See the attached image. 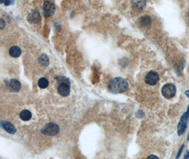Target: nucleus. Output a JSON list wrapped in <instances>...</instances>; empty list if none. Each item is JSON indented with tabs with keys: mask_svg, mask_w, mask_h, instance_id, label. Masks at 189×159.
I'll return each mask as SVG.
<instances>
[{
	"mask_svg": "<svg viewBox=\"0 0 189 159\" xmlns=\"http://www.w3.org/2000/svg\"><path fill=\"white\" fill-rule=\"evenodd\" d=\"M161 93L166 99L172 98L176 93V88L173 84H166L161 88Z\"/></svg>",
	"mask_w": 189,
	"mask_h": 159,
	"instance_id": "obj_3",
	"label": "nucleus"
},
{
	"mask_svg": "<svg viewBox=\"0 0 189 159\" xmlns=\"http://www.w3.org/2000/svg\"><path fill=\"white\" fill-rule=\"evenodd\" d=\"M160 81V76L156 71H151L145 76V82L148 85L155 86Z\"/></svg>",
	"mask_w": 189,
	"mask_h": 159,
	"instance_id": "obj_6",
	"label": "nucleus"
},
{
	"mask_svg": "<svg viewBox=\"0 0 189 159\" xmlns=\"http://www.w3.org/2000/svg\"><path fill=\"white\" fill-rule=\"evenodd\" d=\"M7 86L11 91L18 92L21 89V83L16 79H11L8 83H7Z\"/></svg>",
	"mask_w": 189,
	"mask_h": 159,
	"instance_id": "obj_8",
	"label": "nucleus"
},
{
	"mask_svg": "<svg viewBox=\"0 0 189 159\" xmlns=\"http://www.w3.org/2000/svg\"><path fill=\"white\" fill-rule=\"evenodd\" d=\"M188 118L186 115L185 113L183 114V115L181 116V120L178 122V127H177V133L178 136L183 135V134L185 133V131L186 130V128H187V125H188Z\"/></svg>",
	"mask_w": 189,
	"mask_h": 159,
	"instance_id": "obj_5",
	"label": "nucleus"
},
{
	"mask_svg": "<svg viewBox=\"0 0 189 159\" xmlns=\"http://www.w3.org/2000/svg\"><path fill=\"white\" fill-rule=\"evenodd\" d=\"M140 22L142 25H143V26L147 27L150 26L151 24V19L150 16H143L142 17V19H140Z\"/></svg>",
	"mask_w": 189,
	"mask_h": 159,
	"instance_id": "obj_15",
	"label": "nucleus"
},
{
	"mask_svg": "<svg viewBox=\"0 0 189 159\" xmlns=\"http://www.w3.org/2000/svg\"><path fill=\"white\" fill-rule=\"evenodd\" d=\"M132 4L137 9H142L145 6L146 0H132Z\"/></svg>",
	"mask_w": 189,
	"mask_h": 159,
	"instance_id": "obj_12",
	"label": "nucleus"
},
{
	"mask_svg": "<svg viewBox=\"0 0 189 159\" xmlns=\"http://www.w3.org/2000/svg\"><path fill=\"white\" fill-rule=\"evenodd\" d=\"M39 61L40 63L44 67H47L49 64V59L46 54H43V55H41V58H40Z\"/></svg>",
	"mask_w": 189,
	"mask_h": 159,
	"instance_id": "obj_16",
	"label": "nucleus"
},
{
	"mask_svg": "<svg viewBox=\"0 0 189 159\" xmlns=\"http://www.w3.org/2000/svg\"><path fill=\"white\" fill-rule=\"evenodd\" d=\"M59 85L58 86V91L59 94L62 96H68L70 92V82L69 80L64 76L58 78Z\"/></svg>",
	"mask_w": 189,
	"mask_h": 159,
	"instance_id": "obj_2",
	"label": "nucleus"
},
{
	"mask_svg": "<svg viewBox=\"0 0 189 159\" xmlns=\"http://www.w3.org/2000/svg\"><path fill=\"white\" fill-rule=\"evenodd\" d=\"M159 158L156 156H154V155H151L150 156H148V158Z\"/></svg>",
	"mask_w": 189,
	"mask_h": 159,
	"instance_id": "obj_21",
	"label": "nucleus"
},
{
	"mask_svg": "<svg viewBox=\"0 0 189 159\" xmlns=\"http://www.w3.org/2000/svg\"><path fill=\"white\" fill-rule=\"evenodd\" d=\"M4 4L6 6H8L11 4V0H4Z\"/></svg>",
	"mask_w": 189,
	"mask_h": 159,
	"instance_id": "obj_18",
	"label": "nucleus"
},
{
	"mask_svg": "<svg viewBox=\"0 0 189 159\" xmlns=\"http://www.w3.org/2000/svg\"><path fill=\"white\" fill-rule=\"evenodd\" d=\"M183 148H184V145H182L181 146V148L179 149V151H178V154L177 156H176V158H179L181 157V154H182V152H183Z\"/></svg>",
	"mask_w": 189,
	"mask_h": 159,
	"instance_id": "obj_17",
	"label": "nucleus"
},
{
	"mask_svg": "<svg viewBox=\"0 0 189 159\" xmlns=\"http://www.w3.org/2000/svg\"><path fill=\"white\" fill-rule=\"evenodd\" d=\"M32 114L31 112L27 110H24L20 113V118L24 121H29L31 119Z\"/></svg>",
	"mask_w": 189,
	"mask_h": 159,
	"instance_id": "obj_13",
	"label": "nucleus"
},
{
	"mask_svg": "<svg viewBox=\"0 0 189 159\" xmlns=\"http://www.w3.org/2000/svg\"><path fill=\"white\" fill-rule=\"evenodd\" d=\"M1 22H2L1 24H2V26L1 28H4V21H3V19H1Z\"/></svg>",
	"mask_w": 189,
	"mask_h": 159,
	"instance_id": "obj_23",
	"label": "nucleus"
},
{
	"mask_svg": "<svg viewBox=\"0 0 189 159\" xmlns=\"http://www.w3.org/2000/svg\"><path fill=\"white\" fill-rule=\"evenodd\" d=\"M59 127L55 123H48L42 129V133L48 136H55L59 132Z\"/></svg>",
	"mask_w": 189,
	"mask_h": 159,
	"instance_id": "obj_4",
	"label": "nucleus"
},
{
	"mask_svg": "<svg viewBox=\"0 0 189 159\" xmlns=\"http://www.w3.org/2000/svg\"><path fill=\"white\" fill-rule=\"evenodd\" d=\"M38 86L41 88H46L49 85V82L48 79L46 78H41L38 82Z\"/></svg>",
	"mask_w": 189,
	"mask_h": 159,
	"instance_id": "obj_14",
	"label": "nucleus"
},
{
	"mask_svg": "<svg viewBox=\"0 0 189 159\" xmlns=\"http://www.w3.org/2000/svg\"><path fill=\"white\" fill-rule=\"evenodd\" d=\"M9 54L11 57H13L14 58H17L21 55V50L18 46H13L11 47L9 49Z\"/></svg>",
	"mask_w": 189,
	"mask_h": 159,
	"instance_id": "obj_11",
	"label": "nucleus"
},
{
	"mask_svg": "<svg viewBox=\"0 0 189 159\" xmlns=\"http://www.w3.org/2000/svg\"><path fill=\"white\" fill-rule=\"evenodd\" d=\"M1 126L4 130H6L7 132H9V134H14L16 131L15 127L12 125L11 123L9 122H5V121L2 122Z\"/></svg>",
	"mask_w": 189,
	"mask_h": 159,
	"instance_id": "obj_9",
	"label": "nucleus"
},
{
	"mask_svg": "<svg viewBox=\"0 0 189 159\" xmlns=\"http://www.w3.org/2000/svg\"><path fill=\"white\" fill-rule=\"evenodd\" d=\"M43 14L46 17H50L53 16L55 11V5L51 2H46L43 4Z\"/></svg>",
	"mask_w": 189,
	"mask_h": 159,
	"instance_id": "obj_7",
	"label": "nucleus"
},
{
	"mask_svg": "<svg viewBox=\"0 0 189 159\" xmlns=\"http://www.w3.org/2000/svg\"></svg>",
	"mask_w": 189,
	"mask_h": 159,
	"instance_id": "obj_25",
	"label": "nucleus"
},
{
	"mask_svg": "<svg viewBox=\"0 0 189 159\" xmlns=\"http://www.w3.org/2000/svg\"><path fill=\"white\" fill-rule=\"evenodd\" d=\"M28 19L32 24H38L41 21V16L38 11H33L29 15Z\"/></svg>",
	"mask_w": 189,
	"mask_h": 159,
	"instance_id": "obj_10",
	"label": "nucleus"
},
{
	"mask_svg": "<svg viewBox=\"0 0 189 159\" xmlns=\"http://www.w3.org/2000/svg\"><path fill=\"white\" fill-rule=\"evenodd\" d=\"M185 114H186V115L188 117V118H189V106L188 107L187 110H186V112L185 113Z\"/></svg>",
	"mask_w": 189,
	"mask_h": 159,
	"instance_id": "obj_20",
	"label": "nucleus"
},
{
	"mask_svg": "<svg viewBox=\"0 0 189 159\" xmlns=\"http://www.w3.org/2000/svg\"><path fill=\"white\" fill-rule=\"evenodd\" d=\"M185 94H186V96L188 97V98H189V90H188V91H186V92H185Z\"/></svg>",
	"mask_w": 189,
	"mask_h": 159,
	"instance_id": "obj_22",
	"label": "nucleus"
},
{
	"mask_svg": "<svg viewBox=\"0 0 189 159\" xmlns=\"http://www.w3.org/2000/svg\"><path fill=\"white\" fill-rule=\"evenodd\" d=\"M188 141H189V133H188Z\"/></svg>",
	"mask_w": 189,
	"mask_h": 159,
	"instance_id": "obj_24",
	"label": "nucleus"
},
{
	"mask_svg": "<svg viewBox=\"0 0 189 159\" xmlns=\"http://www.w3.org/2000/svg\"><path fill=\"white\" fill-rule=\"evenodd\" d=\"M184 158H185V159L189 158V151H187V152H186V155L184 156Z\"/></svg>",
	"mask_w": 189,
	"mask_h": 159,
	"instance_id": "obj_19",
	"label": "nucleus"
},
{
	"mask_svg": "<svg viewBox=\"0 0 189 159\" xmlns=\"http://www.w3.org/2000/svg\"><path fill=\"white\" fill-rule=\"evenodd\" d=\"M128 83L123 78H115L110 81L108 85L109 90L113 93H121L128 89Z\"/></svg>",
	"mask_w": 189,
	"mask_h": 159,
	"instance_id": "obj_1",
	"label": "nucleus"
}]
</instances>
